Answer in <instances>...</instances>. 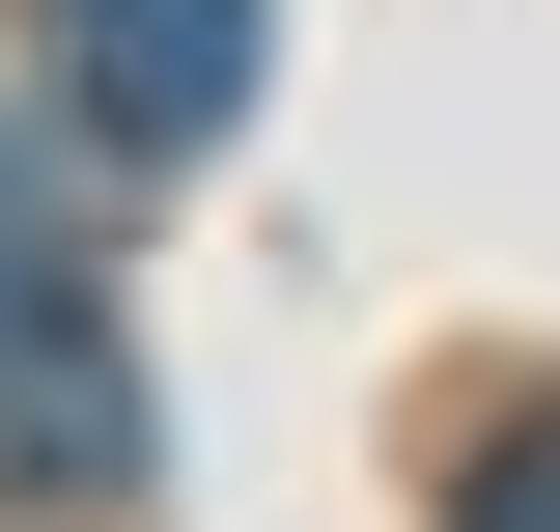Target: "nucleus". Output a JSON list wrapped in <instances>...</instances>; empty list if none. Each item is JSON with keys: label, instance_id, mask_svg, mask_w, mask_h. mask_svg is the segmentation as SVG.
<instances>
[{"label": "nucleus", "instance_id": "obj_1", "mask_svg": "<svg viewBox=\"0 0 560 532\" xmlns=\"http://www.w3.org/2000/svg\"><path fill=\"white\" fill-rule=\"evenodd\" d=\"M28 28H57V113L113 140V169H168V140H224V113H253V57H280L253 0H28Z\"/></svg>", "mask_w": 560, "mask_h": 532}, {"label": "nucleus", "instance_id": "obj_2", "mask_svg": "<svg viewBox=\"0 0 560 532\" xmlns=\"http://www.w3.org/2000/svg\"><path fill=\"white\" fill-rule=\"evenodd\" d=\"M0 476H57V505H113V476H140V365H113V309H28V336H0Z\"/></svg>", "mask_w": 560, "mask_h": 532}, {"label": "nucleus", "instance_id": "obj_3", "mask_svg": "<svg viewBox=\"0 0 560 532\" xmlns=\"http://www.w3.org/2000/svg\"><path fill=\"white\" fill-rule=\"evenodd\" d=\"M28 309H84V224H57V169H28V113H0V336Z\"/></svg>", "mask_w": 560, "mask_h": 532}, {"label": "nucleus", "instance_id": "obj_4", "mask_svg": "<svg viewBox=\"0 0 560 532\" xmlns=\"http://www.w3.org/2000/svg\"><path fill=\"white\" fill-rule=\"evenodd\" d=\"M448 532H560V420H504V449H477V505H448Z\"/></svg>", "mask_w": 560, "mask_h": 532}]
</instances>
